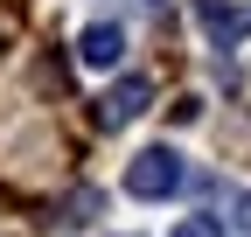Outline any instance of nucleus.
I'll return each mask as SVG.
<instances>
[{"label":"nucleus","mask_w":251,"mask_h":237,"mask_svg":"<svg viewBox=\"0 0 251 237\" xmlns=\"http://www.w3.org/2000/svg\"><path fill=\"white\" fill-rule=\"evenodd\" d=\"M196 14H202V28H209V42H216V49H230L237 35H251V21L230 7V0H196Z\"/></svg>","instance_id":"obj_4"},{"label":"nucleus","mask_w":251,"mask_h":237,"mask_svg":"<svg viewBox=\"0 0 251 237\" xmlns=\"http://www.w3.org/2000/svg\"><path fill=\"white\" fill-rule=\"evenodd\" d=\"M147 105H153V84H147V77H119L112 91L98 98V126H133Z\"/></svg>","instance_id":"obj_2"},{"label":"nucleus","mask_w":251,"mask_h":237,"mask_svg":"<svg viewBox=\"0 0 251 237\" xmlns=\"http://www.w3.org/2000/svg\"><path fill=\"white\" fill-rule=\"evenodd\" d=\"M175 237H224V230H216L209 216H181V223H175Z\"/></svg>","instance_id":"obj_5"},{"label":"nucleus","mask_w":251,"mask_h":237,"mask_svg":"<svg viewBox=\"0 0 251 237\" xmlns=\"http://www.w3.org/2000/svg\"><path fill=\"white\" fill-rule=\"evenodd\" d=\"M244 210H251V202H244ZM244 230H251V216H244Z\"/></svg>","instance_id":"obj_6"},{"label":"nucleus","mask_w":251,"mask_h":237,"mask_svg":"<svg viewBox=\"0 0 251 237\" xmlns=\"http://www.w3.org/2000/svg\"><path fill=\"white\" fill-rule=\"evenodd\" d=\"M77 56H84L91 70H112L119 56H126V28L119 21H91L84 35H77Z\"/></svg>","instance_id":"obj_3"},{"label":"nucleus","mask_w":251,"mask_h":237,"mask_svg":"<svg viewBox=\"0 0 251 237\" xmlns=\"http://www.w3.org/2000/svg\"><path fill=\"white\" fill-rule=\"evenodd\" d=\"M181 182H188V167H181L175 146H140L126 161V195H140V202H168Z\"/></svg>","instance_id":"obj_1"}]
</instances>
